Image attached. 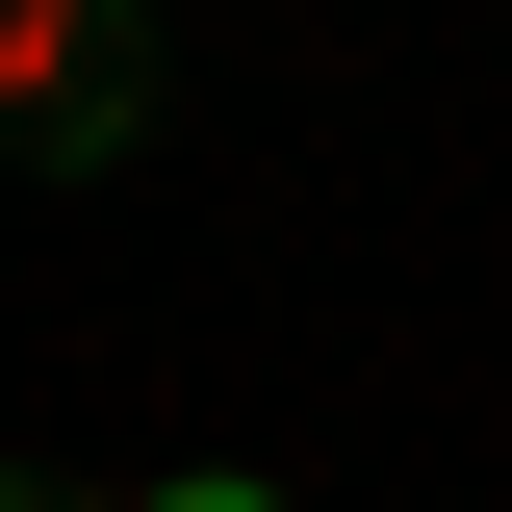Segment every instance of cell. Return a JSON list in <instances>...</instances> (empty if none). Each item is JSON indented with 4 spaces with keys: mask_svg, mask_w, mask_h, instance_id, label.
I'll return each mask as SVG.
<instances>
[{
    "mask_svg": "<svg viewBox=\"0 0 512 512\" xmlns=\"http://www.w3.org/2000/svg\"><path fill=\"white\" fill-rule=\"evenodd\" d=\"M0 512H154V487H52V461H0Z\"/></svg>",
    "mask_w": 512,
    "mask_h": 512,
    "instance_id": "cell-2",
    "label": "cell"
},
{
    "mask_svg": "<svg viewBox=\"0 0 512 512\" xmlns=\"http://www.w3.org/2000/svg\"><path fill=\"white\" fill-rule=\"evenodd\" d=\"M154 512H282V487H154Z\"/></svg>",
    "mask_w": 512,
    "mask_h": 512,
    "instance_id": "cell-3",
    "label": "cell"
},
{
    "mask_svg": "<svg viewBox=\"0 0 512 512\" xmlns=\"http://www.w3.org/2000/svg\"><path fill=\"white\" fill-rule=\"evenodd\" d=\"M154 154V0H0V180H128Z\"/></svg>",
    "mask_w": 512,
    "mask_h": 512,
    "instance_id": "cell-1",
    "label": "cell"
}]
</instances>
